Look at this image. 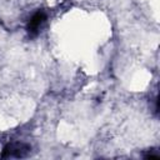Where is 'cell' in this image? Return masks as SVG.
<instances>
[{
	"label": "cell",
	"mask_w": 160,
	"mask_h": 160,
	"mask_svg": "<svg viewBox=\"0 0 160 160\" xmlns=\"http://www.w3.org/2000/svg\"><path fill=\"white\" fill-rule=\"evenodd\" d=\"M29 151V146L24 144H8L1 154V158H10V156H24L25 152Z\"/></svg>",
	"instance_id": "6da1fadb"
},
{
	"label": "cell",
	"mask_w": 160,
	"mask_h": 160,
	"mask_svg": "<svg viewBox=\"0 0 160 160\" xmlns=\"http://www.w3.org/2000/svg\"><path fill=\"white\" fill-rule=\"evenodd\" d=\"M45 20V14L44 11H36L29 20L28 22V31L30 34H36L38 32V29L40 28V25L44 22Z\"/></svg>",
	"instance_id": "7a4b0ae2"
}]
</instances>
